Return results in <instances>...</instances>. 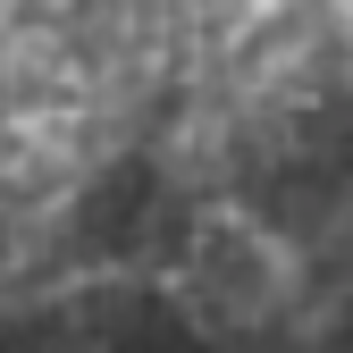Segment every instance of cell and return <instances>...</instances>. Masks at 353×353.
Returning <instances> with one entry per match:
<instances>
[{"instance_id": "6da1fadb", "label": "cell", "mask_w": 353, "mask_h": 353, "mask_svg": "<svg viewBox=\"0 0 353 353\" xmlns=\"http://www.w3.org/2000/svg\"><path fill=\"white\" fill-rule=\"evenodd\" d=\"M336 9H345V17H353V0H336Z\"/></svg>"}]
</instances>
